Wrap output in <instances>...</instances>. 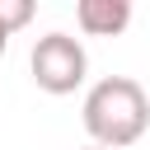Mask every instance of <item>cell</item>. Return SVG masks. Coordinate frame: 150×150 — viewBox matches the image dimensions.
Masks as SVG:
<instances>
[{"mask_svg":"<svg viewBox=\"0 0 150 150\" xmlns=\"http://www.w3.org/2000/svg\"><path fill=\"white\" fill-rule=\"evenodd\" d=\"M84 131L98 150H127L150 127V98L131 75H108L84 94Z\"/></svg>","mask_w":150,"mask_h":150,"instance_id":"obj_1","label":"cell"},{"mask_svg":"<svg viewBox=\"0 0 150 150\" xmlns=\"http://www.w3.org/2000/svg\"><path fill=\"white\" fill-rule=\"evenodd\" d=\"M28 70H33V84L42 94H75L89 75V56L80 47V38L70 33H47L33 42V56H28Z\"/></svg>","mask_w":150,"mask_h":150,"instance_id":"obj_2","label":"cell"},{"mask_svg":"<svg viewBox=\"0 0 150 150\" xmlns=\"http://www.w3.org/2000/svg\"><path fill=\"white\" fill-rule=\"evenodd\" d=\"M75 23L89 38H117L131 23V0H80L75 5Z\"/></svg>","mask_w":150,"mask_h":150,"instance_id":"obj_3","label":"cell"},{"mask_svg":"<svg viewBox=\"0 0 150 150\" xmlns=\"http://www.w3.org/2000/svg\"><path fill=\"white\" fill-rule=\"evenodd\" d=\"M28 19H33V0H0V28L5 33H19Z\"/></svg>","mask_w":150,"mask_h":150,"instance_id":"obj_4","label":"cell"},{"mask_svg":"<svg viewBox=\"0 0 150 150\" xmlns=\"http://www.w3.org/2000/svg\"><path fill=\"white\" fill-rule=\"evenodd\" d=\"M5 47H9V33H5V28H0V56H5Z\"/></svg>","mask_w":150,"mask_h":150,"instance_id":"obj_5","label":"cell"},{"mask_svg":"<svg viewBox=\"0 0 150 150\" xmlns=\"http://www.w3.org/2000/svg\"><path fill=\"white\" fill-rule=\"evenodd\" d=\"M84 150H98V145H84Z\"/></svg>","mask_w":150,"mask_h":150,"instance_id":"obj_6","label":"cell"}]
</instances>
